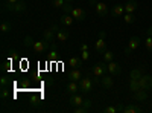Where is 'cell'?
<instances>
[{"label": "cell", "mask_w": 152, "mask_h": 113, "mask_svg": "<svg viewBox=\"0 0 152 113\" xmlns=\"http://www.w3.org/2000/svg\"><path fill=\"white\" fill-rule=\"evenodd\" d=\"M62 9H64V12H66V14H70V12H72V5H70V2H66V5L64 6H62Z\"/></svg>", "instance_id": "cell-33"}, {"label": "cell", "mask_w": 152, "mask_h": 113, "mask_svg": "<svg viewBox=\"0 0 152 113\" xmlns=\"http://www.w3.org/2000/svg\"><path fill=\"white\" fill-rule=\"evenodd\" d=\"M88 58H90V54H88V51H82V60L87 61Z\"/></svg>", "instance_id": "cell-35"}, {"label": "cell", "mask_w": 152, "mask_h": 113, "mask_svg": "<svg viewBox=\"0 0 152 113\" xmlns=\"http://www.w3.org/2000/svg\"><path fill=\"white\" fill-rule=\"evenodd\" d=\"M69 38H70V32H69V31H66V29H58V31H56V40H58V41L64 43V41H67Z\"/></svg>", "instance_id": "cell-11"}, {"label": "cell", "mask_w": 152, "mask_h": 113, "mask_svg": "<svg viewBox=\"0 0 152 113\" xmlns=\"http://www.w3.org/2000/svg\"><path fill=\"white\" fill-rule=\"evenodd\" d=\"M129 78H131V80H140V78H142V70H140V69H134V70H131Z\"/></svg>", "instance_id": "cell-27"}, {"label": "cell", "mask_w": 152, "mask_h": 113, "mask_svg": "<svg viewBox=\"0 0 152 113\" xmlns=\"http://www.w3.org/2000/svg\"><path fill=\"white\" fill-rule=\"evenodd\" d=\"M113 60H114V54H113L111 51H105V52H104V61L110 63V61H113Z\"/></svg>", "instance_id": "cell-29"}, {"label": "cell", "mask_w": 152, "mask_h": 113, "mask_svg": "<svg viewBox=\"0 0 152 113\" xmlns=\"http://www.w3.org/2000/svg\"><path fill=\"white\" fill-rule=\"evenodd\" d=\"M12 29V24L9 21H2V24H0V32L2 34H6Z\"/></svg>", "instance_id": "cell-24"}, {"label": "cell", "mask_w": 152, "mask_h": 113, "mask_svg": "<svg viewBox=\"0 0 152 113\" xmlns=\"http://www.w3.org/2000/svg\"><path fill=\"white\" fill-rule=\"evenodd\" d=\"M125 14V5H114L111 9V16L113 17H123Z\"/></svg>", "instance_id": "cell-12"}, {"label": "cell", "mask_w": 152, "mask_h": 113, "mask_svg": "<svg viewBox=\"0 0 152 113\" xmlns=\"http://www.w3.org/2000/svg\"><path fill=\"white\" fill-rule=\"evenodd\" d=\"M108 72H110L111 77H117V75H120V72H122L120 64H119V63H116L114 60L110 61V63H108Z\"/></svg>", "instance_id": "cell-8"}, {"label": "cell", "mask_w": 152, "mask_h": 113, "mask_svg": "<svg viewBox=\"0 0 152 113\" xmlns=\"http://www.w3.org/2000/svg\"><path fill=\"white\" fill-rule=\"evenodd\" d=\"M138 3L135 0H128V2L125 3V12H129V14H134V11L137 9Z\"/></svg>", "instance_id": "cell-15"}, {"label": "cell", "mask_w": 152, "mask_h": 113, "mask_svg": "<svg viewBox=\"0 0 152 113\" xmlns=\"http://www.w3.org/2000/svg\"><path fill=\"white\" fill-rule=\"evenodd\" d=\"M73 21H75V18L72 17V14H62L61 16V24H64V26H67V28H70L72 24H73Z\"/></svg>", "instance_id": "cell-13"}, {"label": "cell", "mask_w": 152, "mask_h": 113, "mask_svg": "<svg viewBox=\"0 0 152 113\" xmlns=\"http://www.w3.org/2000/svg\"><path fill=\"white\" fill-rule=\"evenodd\" d=\"M129 89L132 92H137V90H140L142 87H140V81L138 80H129Z\"/></svg>", "instance_id": "cell-23"}, {"label": "cell", "mask_w": 152, "mask_h": 113, "mask_svg": "<svg viewBox=\"0 0 152 113\" xmlns=\"http://www.w3.org/2000/svg\"><path fill=\"white\" fill-rule=\"evenodd\" d=\"M52 5L55 8H62V6L66 5V0H52Z\"/></svg>", "instance_id": "cell-31"}, {"label": "cell", "mask_w": 152, "mask_h": 113, "mask_svg": "<svg viewBox=\"0 0 152 113\" xmlns=\"http://www.w3.org/2000/svg\"><path fill=\"white\" fill-rule=\"evenodd\" d=\"M69 103H70L72 107H79V106L84 104V99H82L81 95H76V93H75V95L70 98V101H69Z\"/></svg>", "instance_id": "cell-14"}, {"label": "cell", "mask_w": 152, "mask_h": 113, "mask_svg": "<svg viewBox=\"0 0 152 113\" xmlns=\"http://www.w3.org/2000/svg\"><path fill=\"white\" fill-rule=\"evenodd\" d=\"M70 14H72V17H73L76 21H82V20H85V11H84L82 8H73Z\"/></svg>", "instance_id": "cell-10"}, {"label": "cell", "mask_w": 152, "mask_h": 113, "mask_svg": "<svg viewBox=\"0 0 152 113\" xmlns=\"http://www.w3.org/2000/svg\"><path fill=\"white\" fill-rule=\"evenodd\" d=\"M69 78L72 80V81H81L82 80V73H81V70H78V69H73L70 73H69Z\"/></svg>", "instance_id": "cell-19"}, {"label": "cell", "mask_w": 152, "mask_h": 113, "mask_svg": "<svg viewBox=\"0 0 152 113\" xmlns=\"http://www.w3.org/2000/svg\"><path fill=\"white\" fill-rule=\"evenodd\" d=\"M100 83H102L104 87H107V89H111L114 81H113V77H107V75H104L102 78H100Z\"/></svg>", "instance_id": "cell-22"}, {"label": "cell", "mask_w": 152, "mask_h": 113, "mask_svg": "<svg viewBox=\"0 0 152 113\" xmlns=\"http://www.w3.org/2000/svg\"><path fill=\"white\" fill-rule=\"evenodd\" d=\"M131 52H132V51H131V49H129V47H126V49H125V54H126V55H129Z\"/></svg>", "instance_id": "cell-40"}, {"label": "cell", "mask_w": 152, "mask_h": 113, "mask_svg": "<svg viewBox=\"0 0 152 113\" xmlns=\"http://www.w3.org/2000/svg\"><path fill=\"white\" fill-rule=\"evenodd\" d=\"M123 113H140V112H143V109L142 107H138V106H126V107H123V110H122Z\"/></svg>", "instance_id": "cell-20"}, {"label": "cell", "mask_w": 152, "mask_h": 113, "mask_svg": "<svg viewBox=\"0 0 152 113\" xmlns=\"http://www.w3.org/2000/svg\"><path fill=\"white\" fill-rule=\"evenodd\" d=\"M138 81H140L142 89H145V90H151L152 89V77L151 75H142V78Z\"/></svg>", "instance_id": "cell-9"}, {"label": "cell", "mask_w": 152, "mask_h": 113, "mask_svg": "<svg viewBox=\"0 0 152 113\" xmlns=\"http://www.w3.org/2000/svg\"><path fill=\"white\" fill-rule=\"evenodd\" d=\"M107 70H108V63L107 61H99V63H96V64L91 67V72L94 73V77H97V78H102L104 75L107 73Z\"/></svg>", "instance_id": "cell-1"}, {"label": "cell", "mask_w": 152, "mask_h": 113, "mask_svg": "<svg viewBox=\"0 0 152 113\" xmlns=\"http://www.w3.org/2000/svg\"><path fill=\"white\" fill-rule=\"evenodd\" d=\"M0 84H2V87H8V84H9V78L3 75V77L0 78Z\"/></svg>", "instance_id": "cell-34"}, {"label": "cell", "mask_w": 152, "mask_h": 113, "mask_svg": "<svg viewBox=\"0 0 152 113\" xmlns=\"http://www.w3.org/2000/svg\"><path fill=\"white\" fill-rule=\"evenodd\" d=\"M90 109H87V107H84V106H79V107H75L73 109V112L75 113H87Z\"/></svg>", "instance_id": "cell-32"}, {"label": "cell", "mask_w": 152, "mask_h": 113, "mask_svg": "<svg viewBox=\"0 0 152 113\" xmlns=\"http://www.w3.org/2000/svg\"><path fill=\"white\" fill-rule=\"evenodd\" d=\"M17 2H18V0H5V5H14Z\"/></svg>", "instance_id": "cell-38"}, {"label": "cell", "mask_w": 152, "mask_h": 113, "mask_svg": "<svg viewBox=\"0 0 152 113\" xmlns=\"http://www.w3.org/2000/svg\"><path fill=\"white\" fill-rule=\"evenodd\" d=\"M105 37H107V34L102 31L99 34V38L94 43V49H96V52H99V54H104L107 51V40H105Z\"/></svg>", "instance_id": "cell-3"}, {"label": "cell", "mask_w": 152, "mask_h": 113, "mask_svg": "<svg viewBox=\"0 0 152 113\" xmlns=\"http://www.w3.org/2000/svg\"><path fill=\"white\" fill-rule=\"evenodd\" d=\"M32 38H31V37H26V38H24V44H26V46H32Z\"/></svg>", "instance_id": "cell-36"}, {"label": "cell", "mask_w": 152, "mask_h": 113, "mask_svg": "<svg viewBox=\"0 0 152 113\" xmlns=\"http://www.w3.org/2000/svg\"><path fill=\"white\" fill-rule=\"evenodd\" d=\"M93 87H94V84H93L91 78H88V77H84L79 81V89L82 90V93H90L93 90Z\"/></svg>", "instance_id": "cell-5"}, {"label": "cell", "mask_w": 152, "mask_h": 113, "mask_svg": "<svg viewBox=\"0 0 152 113\" xmlns=\"http://www.w3.org/2000/svg\"><path fill=\"white\" fill-rule=\"evenodd\" d=\"M138 46H140V38H138V37H131L129 43H128V47L131 49V51H135Z\"/></svg>", "instance_id": "cell-21"}, {"label": "cell", "mask_w": 152, "mask_h": 113, "mask_svg": "<svg viewBox=\"0 0 152 113\" xmlns=\"http://www.w3.org/2000/svg\"><path fill=\"white\" fill-rule=\"evenodd\" d=\"M145 46H146V49H148V52H152V37H151V35H148V37H146V40H145Z\"/></svg>", "instance_id": "cell-30"}, {"label": "cell", "mask_w": 152, "mask_h": 113, "mask_svg": "<svg viewBox=\"0 0 152 113\" xmlns=\"http://www.w3.org/2000/svg\"><path fill=\"white\" fill-rule=\"evenodd\" d=\"M66 2H72V0H66Z\"/></svg>", "instance_id": "cell-42"}, {"label": "cell", "mask_w": 152, "mask_h": 113, "mask_svg": "<svg viewBox=\"0 0 152 113\" xmlns=\"http://www.w3.org/2000/svg\"><path fill=\"white\" fill-rule=\"evenodd\" d=\"M8 96H9V90L6 87H2V89H0V98H2V101H6Z\"/></svg>", "instance_id": "cell-28"}, {"label": "cell", "mask_w": 152, "mask_h": 113, "mask_svg": "<svg viewBox=\"0 0 152 113\" xmlns=\"http://www.w3.org/2000/svg\"><path fill=\"white\" fill-rule=\"evenodd\" d=\"M148 35L152 37V26H149V29H148Z\"/></svg>", "instance_id": "cell-41"}, {"label": "cell", "mask_w": 152, "mask_h": 113, "mask_svg": "<svg viewBox=\"0 0 152 113\" xmlns=\"http://www.w3.org/2000/svg\"><path fill=\"white\" fill-rule=\"evenodd\" d=\"M82 51H88V44H87V43H82V44H81V52H82Z\"/></svg>", "instance_id": "cell-39"}, {"label": "cell", "mask_w": 152, "mask_h": 113, "mask_svg": "<svg viewBox=\"0 0 152 113\" xmlns=\"http://www.w3.org/2000/svg\"><path fill=\"white\" fill-rule=\"evenodd\" d=\"M122 110H123V107H120V106H117V107L108 106V107L104 109V113H117V112H122Z\"/></svg>", "instance_id": "cell-25"}, {"label": "cell", "mask_w": 152, "mask_h": 113, "mask_svg": "<svg viewBox=\"0 0 152 113\" xmlns=\"http://www.w3.org/2000/svg\"><path fill=\"white\" fill-rule=\"evenodd\" d=\"M82 61H84V60H81V58L70 57V58H69V66H70L72 69H79V67L82 66Z\"/></svg>", "instance_id": "cell-17"}, {"label": "cell", "mask_w": 152, "mask_h": 113, "mask_svg": "<svg viewBox=\"0 0 152 113\" xmlns=\"http://www.w3.org/2000/svg\"><path fill=\"white\" fill-rule=\"evenodd\" d=\"M90 3L94 5L96 14H97L99 17H107V16H108V6H107V3H104V2H96V0H90Z\"/></svg>", "instance_id": "cell-4"}, {"label": "cell", "mask_w": 152, "mask_h": 113, "mask_svg": "<svg viewBox=\"0 0 152 113\" xmlns=\"http://www.w3.org/2000/svg\"><path fill=\"white\" fill-rule=\"evenodd\" d=\"M49 43L50 41H47V40H37V41H34L32 43V49H34V52L35 54H44L46 51H47V49H49Z\"/></svg>", "instance_id": "cell-2"}, {"label": "cell", "mask_w": 152, "mask_h": 113, "mask_svg": "<svg viewBox=\"0 0 152 113\" xmlns=\"http://www.w3.org/2000/svg\"><path fill=\"white\" fill-rule=\"evenodd\" d=\"M5 9H9L12 12H23L24 9H26V3H24L23 0H18V2L14 3V5H5Z\"/></svg>", "instance_id": "cell-7"}, {"label": "cell", "mask_w": 152, "mask_h": 113, "mask_svg": "<svg viewBox=\"0 0 152 113\" xmlns=\"http://www.w3.org/2000/svg\"><path fill=\"white\" fill-rule=\"evenodd\" d=\"M59 28L56 26V24H52L49 29H46L44 32H43V38L44 40H47V41H53L55 38H56V31H58Z\"/></svg>", "instance_id": "cell-6"}, {"label": "cell", "mask_w": 152, "mask_h": 113, "mask_svg": "<svg viewBox=\"0 0 152 113\" xmlns=\"http://www.w3.org/2000/svg\"><path fill=\"white\" fill-rule=\"evenodd\" d=\"M134 99H135V101H140V103L146 101V99H148V93H146V90H145V89H140V90L134 92Z\"/></svg>", "instance_id": "cell-16"}, {"label": "cell", "mask_w": 152, "mask_h": 113, "mask_svg": "<svg viewBox=\"0 0 152 113\" xmlns=\"http://www.w3.org/2000/svg\"><path fill=\"white\" fill-rule=\"evenodd\" d=\"M123 20H125V23L131 24V23L135 21V16L134 14H129V12H125V14H123Z\"/></svg>", "instance_id": "cell-26"}, {"label": "cell", "mask_w": 152, "mask_h": 113, "mask_svg": "<svg viewBox=\"0 0 152 113\" xmlns=\"http://www.w3.org/2000/svg\"><path fill=\"white\" fill-rule=\"evenodd\" d=\"M84 107H87V109H90L91 107V101L90 99H84V104H82Z\"/></svg>", "instance_id": "cell-37"}, {"label": "cell", "mask_w": 152, "mask_h": 113, "mask_svg": "<svg viewBox=\"0 0 152 113\" xmlns=\"http://www.w3.org/2000/svg\"><path fill=\"white\" fill-rule=\"evenodd\" d=\"M66 89H67V92H69V93H72V95H75L78 90H81V89H79V84H78V81H72V80H70V83L67 84Z\"/></svg>", "instance_id": "cell-18"}]
</instances>
